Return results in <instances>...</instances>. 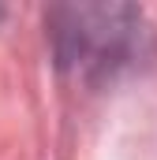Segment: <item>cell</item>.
<instances>
[{
    "label": "cell",
    "mask_w": 157,
    "mask_h": 160,
    "mask_svg": "<svg viewBox=\"0 0 157 160\" xmlns=\"http://www.w3.org/2000/svg\"><path fill=\"white\" fill-rule=\"evenodd\" d=\"M56 67L82 82H105L150 52L146 15L131 4H56L45 15Z\"/></svg>",
    "instance_id": "6da1fadb"
}]
</instances>
